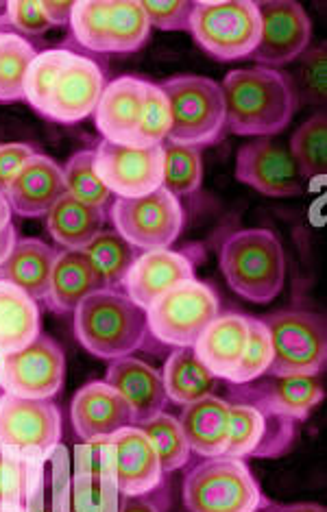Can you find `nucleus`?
I'll return each instance as SVG.
<instances>
[{"label": "nucleus", "instance_id": "nucleus-1", "mask_svg": "<svg viewBox=\"0 0 327 512\" xmlns=\"http://www.w3.org/2000/svg\"><path fill=\"white\" fill-rule=\"evenodd\" d=\"M227 131L236 136H275L293 120L299 101L288 72L242 68L223 79Z\"/></svg>", "mask_w": 327, "mask_h": 512}, {"label": "nucleus", "instance_id": "nucleus-2", "mask_svg": "<svg viewBox=\"0 0 327 512\" xmlns=\"http://www.w3.org/2000/svg\"><path fill=\"white\" fill-rule=\"evenodd\" d=\"M81 347L99 360L127 358L149 349V316L125 290H96L72 314Z\"/></svg>", "mask_w": 327, "mask_h": 512}, {"label": "nucleus", "instance_id": "nucleus-3", "mask_svg": "<svg viewBox=\"0 0 327 512\" xmlns=\"http://www.w3.org/2000/svg\"><path fill=\"white\" fill-rule=\"evenodd\" d=\"M221 271L234 292L251 303H271L284 288L286 258L271 229H240L221 247Z\"/></svg>", "mask_w": 327, "mask_h": 512}, {"label": "nucleus", "instance_id": "nucleus-4", "mask_svg": "<svg viewBox=\"0 0 327 512\" xmlns=\"http://www.w3.org/2000/svg\"><path fill=\"white\" fill-rule=\"evenodd\" d=\"M188 512H260L271 504L242 458H203L186 473Z\"/></svg>", "mask_w": 327, "mask_h": 512}, {"label": "nucleus", "instance_id": "nucleus-5", "mask_svg": "<svg viewBox=\"0 0 327 512\" xmlns=\"http://www.w3.org/2000/svg\"><path fill=\"white\" fill-rule=\"evenodd\" d=\"M171 107L168 144L205 149L225 138V99L221 85L208 77L181 75L160 83Z\"/></svg>", "mask_w": 327, "mask_h": 512}, {"label": "nucleus", "instance_id": "nucleus-6", "mask_svg": "<svg viewBox=\"0 0 327 512\" xmlns=\"http://www.w3.org/2000/svg\"><path fill=\"white\" fill-rule=\"evenodd\" d=\"M70 29L94 53H133L149 40L151 24L138 0H77Z\"/></svg>", "mask_w": 327, "mask_h": 512}, {"label": "nucleus", "instance_id": "nucleus-7", "mask_svg": "<svg viewBox=\"0 0 327 512\" xmlns=\"http://www.w3.org/2000/svg\"><path fill=\"white\" fill-rule=\"evenodd\" d=\"M190 33L218 62L251 57L260 42L256 0H197Z\"/></svg>", "mask_w": 327, "mask_h": 512}, {"label": "nucleus", "instance_id": "nucleus-8", "mask_svg": "<svg viewBox=\"0 0 327 512\" xmlns=\"http://www.w3.org/2000/svg\"><path fill=\"white\" fill-rule=\"evenodd\" d=\"M273 345L269 375L317 377L327 360V325L321 314L306 310H282L264 316Z\"/></svg>", "mask_w": 327, "mask_h": 512}, {"label": "nucleus", "instance_id": "nucleus-9", "mask_svg": "<svg viewBox=\"0 0 327 512\" xmlns=\"http://www.w3.org/2000/svg\"><path fill=\"white\" fill-rule=\"evenodd\" d=\"M221 310L214 288L190 279L168 290L147 310L153 340L168 347H192Z\"/></svg>", "mask_w": 327, "mask_h": 512}, {"label": "nucleus", "instance_id": "nucleus-10", "mask_svg": "<svg viewBox=\"0 0 327 512\" xmlns=\"http://www.w3.org/2000/svg\"><path fill=\"white\" fill-rule=\"evenodd\" d=\"M109 216L118 234L142 251L168 249L184 229L181 203L164 188L147 197L116 199Z\"/></svg>", "mask_w": 327, "mask_h": 512}, {"label": "nucleus", "instance_id": "nucleus-11", "mask_svg": "<svg viewBox=\"0 0 327 512\" xmlns=\"http://www.w3.org/2000/svg\"><path fill=\"white\" fill-rule=\"evenodd\" d=\"M96 175L118 199H136L162 188L164 149L162 146L114 144L101 140L94 149Z\"/></svg>", "mask_w": 327, "mask_h": 512}, {"label": "nucleus", "instance_id": "nucleus-12", "mask_svg": "<svg viewBox=\"0 0 327 512\" xmlns=\"http://www.w3.org/2000/svg\"><path fill=\"white\" fill-rule=\"evenodd\" d=\"M66 356L53 338L38 336L31 345L7 353L3 360V390L22 399H51L64 386Z\"/></svg>", "mask_w": 327, "mask_h": 512}, {"label": "nucleus", "instance_id": "nucleus-13", "mask_svg": "<svg viewBox=\"0 0 327 512\" xmlns=\"http://www.w3.org/2000/svg\"><path fill=\"white\" fill-rule=\"evenodd\" d=\"M260 11V42L251 59L262 68L277 70L295 62L308 51L312 40V20L295 0H264Z\"/></svg>", "mask_w": 327, "mask_h": 512}, {"label": "nucleus", "instance_id": "nucleus-14", "mask_svg": "<svg viewBox=\"0 0 327 512\" xmlns=\"http://www.w3.org/2000/svg\"><path fill=\"white\" fill-rule=\"evenodd\" d=\"M232 406V438L227 456L234 458H280L299 441V421L262 406Z\"/></svg>", "mask_w": 327, "mask_h": 512}, {"label": "nucleus", "instance_id": "nucleus-15", "mask_svg": "<svg viewBox=\"0 0 327 512\" xmlns=\"http://www.w3.org/2000/svg\"><path fill=\"white\" fill-rule=\"evenodd\" d=\"M62 438V414L51 399L0 397V451L48 454Z\"/></svg>", "mask_w": 327, "mask_h": 512}, {"label": "nucleus", "instance_id": "nucleus-16", "mask_svg": "<svg viewBox=\"0 0 327 512\" xmlns=\"http://www.w3.org/2000/svg\"><path fill=\"white\" fill-rule=\"evenodd\" d=\"M229 404L262 406L295 421H306L308 414L325 399L323 384L310 375H262L249 384H227Z\"/></svg>", "mask_w": 327, "mask_h": 512}, {"label": "nucleus", "instance_id": "nucleus-17", "mask_svg": "<svg viewBox=\"0 0 327 512\" xmlns=\"http://www.w3.org/2000/svg\"><path fill=\"white\" fill-rule=\"evenodd\" d=\"M236 177L245 186L273 199L297 197L304 192V179L299 175L293 155L286 146L269 138L242 146L236 160Z\"/></svg>", "mask_w": 327, "mask_h": 512}, {"label": "nucleus", "instance_id": "nucleus-18", "mask_svg": "<svg viewBox=\"0 0 327 512\" xmlns=\"http://www.w3.org/2000/svg\"><path fill=\"white\" fill-rule=\"evenodd\" d=\"M105 90V75L92 59L72 53L59 75L44 116L72 125L94 114Z\"/></svg>", "mask_w": 327, "mask_h": 512}, {"label": "nucleus", "instance_id": "nucleus-19", "mask_svg": "<svg viewBox=\"0 0 327 512\" xmlns=\"http://www.w3.org/2000/svg\"><path fill=\"white\" fill-rule=\"evenodd\" d=\"M195 277V262L186 253L171 249H155L140 253L125 279V292L149 310L153 303L175 286L190 282Z\"/></svg>", "mask_w": 327, "mask_h": 512}, {"label": "nucleus", "instance_id": "nucleus-20", "mask_svg": "<svg viewBox=\"0 0 327 512\" xmlns=\"http://www.w3.org/2000/svg\"><path fill=\"white\" fill-rule=\"evenodd\" d=\"M66 194L64 168L51 157L35 153L5 190L11 212L22 218H42Z\"/></svg>", "mask_w": 327, "mask_h": 512}, {"label": "nucleus", "instance_id": "nucleus-21", "mask_svg": "<svg viewBox=\"0 0 327 512\" xmlns=\"http://www.w3.org/2000/svg\"><path fill=\"white\" fill-rule=\"evenodd\" d=\"M70 419L83 441L112 438L120 430L131 428L133 412L127 401L105 382H90L72 397Z\"/></svg>", "mask_w": 327, "mask_h": 512}, {"label": "nucleus", "instance_id": "nucleus-22", "mask_svg": "<svg viewBox=\"0 0 327 512\" xmlns=\"http://www.w3.org/2000/svg\"><path fill=\"white\" fill-rule=\"evenodd\" d=\"M105 384L127 401L133 412V425L157 417L168 404L162 371L133 356L109 362Z\"/></svg>", "mask_w": 327, "mask_h": 512}, {"label": "nucleus", "instance_id": "nucleus-23", "mask_svg": "<svg viewBox=\"0 0 327 512\" xmlns=\"http://www.w3.org/2000/svg\"><path fill=\"white\" fill-rule=\"evenodd\" d=\"M116 460V486L120 495H149L160 489L164 471L151 441L140 428L120 430L112 436Z\"/></svg>", "mask_w": 327, "mask_h": 512}, {"label": "nucleus", "instance_id": "nucleus-24", "mask_svg": "<svg viewBox=\"0 0 327 512\" xmlns=\"http://www.w3.org/2000/svg\"><path fill=\"white\" fill-rule=\"evenodd\" d=\"M144 85L147 81L136 77H123L105 85L101 101L94 109V123L103 140L133 144L142 116Z\"/></svg>", "mask_w": 327, "mask_h": 512}, {"label": "nucleus", "instance_id": "nucleus-25", "mask_svg": "<svg viewBox=\"0 0 327 512\" xmlns=\"http://www.w3.org/2000/svg\"><path fill=\"white\" fill-rule=\"evenodd\" d=\"M249 338V316L218 314L192 345L201 364L216 380H232Z\"/></svg>", "mask_w": 327, "mask_h": 512}, {"label": "nucleus", "instance_id": "nucleus-26", "mask_svg": "<svg viewBox=\"0 0 327 512\" xmlns=\"http://www.w3.org/2000/svg\"><path fill=\"white\" fill-rule=\"evenodd\" d=\"M179 425L195 454L203 458L223 456L232 438V406L229 401L210 395L184 406Z\"/></svg>", "mask_w": 327, "mask_h": 512}, {"label": "nucleus", "instance_id": "nucleus-27", "mask_svg": "<svg viewBox=\"0 0 327 512\" xmlns=\"http://www.w3.org/2000/svg\"><path fill=\"white\" fill-rule=\"evenodd\" d=\"M57 253L38 238H18L9 258L0 266V279L27 292L35 303H42L48 295Z\"/></svg>", "mask_w": 327, "mask_h": 512}, {"label": "nucleus", "instance_id": "nucleus-28", "mask_svg": "<svg viewBox=\"0 0 327 512\" xmlns=\"http://www.w3.org/2000/svg\"><path fill=\"white\" fill-rule=\"evenodd\" d=\"M96 290L101 288L83 251H59L48 284L46 306L59 316L75 314L79 303Z\"/></svg>", "mask_w": 327, "mask_h": 512}, {"label": "nucleus", "instance_id": "nucleus-29", "mask_svg": "<svg viewBox=\"0 0 327 512\" xmlns=\"http://www.w3.org/2000/svg\"><path fill=\"white\" fill-rule=\"evenodd\" d=\"M105 225V210L92 207L70 197L66 192L51 212L46 214V227L53 240L66 251H83L101 234Z\"/></svg>", "mask_w": 327, "mask_h": 512}, {"label": "nucleus", "instance_id": "nucleus-30", "mask_svg": "<svg viewBox=\"0 0 327 512\" xmlns=\"http://www.w3.org/2000/svg\"><path fill=\"white\" fill-rule=\"evenodd\" d=\"M40 336V306L27 292L0 279V353H14Z\"/></svg>", "mask_w": 327, "mask_h": 512}, {"label": "nucleus", "instance_id": "nucleus-31", "mask_svg": "<svg viewBox=\"0 0 327 512\" xmlns=\"http://www.w3.org/2000/svg\"><path fill=\"white\" fill-rule=\"evenodd\" d=\"M162 380L168 401L181 408L214 395L218 384L216 377L203 367L192 347H179L168 356L162 369Z\"/></svg>", "mask_w": 327, "mask_h": 512}, {"label": "nucleus", "instance_id": "nucleus-32", "mask_svg": "<svg viewBox=\"0 0 327 512\" xmlns=\"http://www.w3.org/2000/svg\"><path fill=\"white\" fill-rule=\"evenodd\" d=\"M83 255L92 266L96 284L101 290H120L138 258V249L118 234V231L103 229L90 245L83 249Z\"/></svg>", "mask_w": 327, "mask_h": 512}, {"label": "nucleus", "instance_id": "nucleus-33", "mask_svg": "<svg viewBox=\"0 0 327 512\" xmlns=\"http://www.w3.org/2000/svg\"><path fill=\"white\" fill-rule=\"evenodd\" d=\"M136 428L147 434L164 473H173L188 465L192 449L186 441L184 430H181L179 419H175L173 414L160 412L157 417L136 425Z\"/></svg>", "mask_w": 327, "mask_h": 512}, {"label": "nucleus", "instance_id": "nucleus-34", "mask_svg": "<svg viewBox=\"0 0 327 512\" xmlns=\"http://www.w3.org/2000/svg\"><path fill=\"white\" fill-rule=\"evenodd\" d=\"M290 155L299 168L301 179L321 177L327 170V114L308 118L290 140Z\"/></svg>", "mask_w": 327, "mask_h": 512}, {"label": "nucleus", "instance_id": "nucleus-35", "mask_svg": "<svg viewBox=\"0 0 327 512\" xmlns=\"http://www.w3.org/2000/svg\"><path fill=\"white\" fill-rule=\"evenodd\" d=\"M35 57L38 53L27 40L16 33H3L0 38V103L24 99V81Z\"/></svg>", "mask_w": 327, "mask_h": 512}, {"label": "nucleus", "instance_id": "nucleus-36", "mask_svg": "<svg viewBox=\"0 0 327 512\" xmlns=\"http://www.w3.org/2000/svg\"><path fill=\"white\" fill-rule=\"evenodd\" d=\"M164 149V179L162 188L173 194L175 199L188 197L197 192L203 181V160L201 149L195 146L162 144Z\"/></svg>", "mask_w": 327, "mask_h": 512}, {"label": "nucleus", "instance_id": "nucleus-37", "mask_svg": "<svg viewBox=\"0 0 327 512\" xmlns=\"http://www.w3.org/2000/svg\"><path fill=\"white\" fill-rule=\"evenodd\" d=\"M64 177L66 192L81 203L105 210L107 203L114 197L101 181V177L96 175V155L92 149L72 155L64 168Z\"/></svg>", "mask_w": 327, "mask_h": 512}, {"label": "nucleus", "instance_id": "nucleus-38", "mask_svg": "<svg viewBox=\"0 0 327 512\" xmlns=\"http://www.w3.org/2000/svg\"><path fill=\"white\" fill-rule=\"evenodd\" d=\"M70 55L72 53L64 51V48H55V51L38 53V57H35L33 64L29 66L27 81H24V101H29L35 112H40L42 116Z\"/></svg>", "mask_w": 327, "mask_h": 512}, {"label": "nucleus", "instance_id": "nucleus-39", "mask_svg": "<svg viewBox=\"0 0 327 512\" xmlns=\"http://www.w3.org/2000/svg\"><path fill=\"white\" fill-rule=\"evenodd\" d=\"M168 131H171V107H168L166 94L160 85L147 81V85H144L142 116L136 129V138H133V146H142V149L162 146Z\"/></svg>", "mask_w": 327, "mask_h": 512}, {"label": "nucleus", "instance_id": "nucleus-40", "mask_svg": "<svg viewBox=\"0 0 327 512\" xmlns=\"http://www.w3.org/2000/svg\"><path fill=\"white\" fill-rule=\"evenodd\" d=\"M327 53L325 44L308 51L299 57L295 75H290L293 90L299 105H323L327 99Z\"/></svg>", "mask_w": 327, "mask_h": 512}, {"label": "nucleus", "instance_id": "nucleus-41", "mask_svg": "<svg viewBox=\"0 0 327 512\" xmlns=\"http://www.w3.org/2000/svg\"><path fill=\"white\" fill-rule=\"evenodd\" d=\"M273 362V345L269 329L262 323V319H251L249 316V338L245 353H242V360L238 364L236 373L227 384H249L258 377L266 375L271 369Z\"/></svg>", "mask_w": 327, "mask_h": 512}, {"label": "nucleus", "instance_id": "nucleus-42", "mask_svg": "<svg viewBox=\"0 0 327 512\" xmlns=\"http://www.w3.org/2000/svg\"><path fill=\"white\" fill-rule=\"evenodd\" d=\"M151 27L162 31H190L197 0H140Z\"/></svg>", "mask_w": 327, "mask_h": 512}, {"label": "nucleus", "instance_id": "nucleus-43", "mask_svg": "<svg viewBox=\"0 0 327 512\" xmlns=\"http://www.w3.org/2000/svg\"><path fill=\"white\" fill-rule=\"evenodd\" d=\"M7 20L11 27L24 35H42L48 29H53V24L48 22L42 0H9L7 3Z\"/></svg>", "mask_w": 327, "mask_h": 512}, {"label": "nucleus", "instance_id": "nucleus-44", "mask_svg": "<svg viewBox=\"0 0 327 512\" xmlns=\"http://www.w3.org/2000/svg\"><path fill=\"white\" fill-rule=\"evenodd\" d=\"M35 153L38 151H35V146L31 144H20V142L0 144V192L5 194L11 179L18 175V170L27 164Z\"/></svg>", "mask_w": 327, "mask_h": 512}, {"label": "nucleus", "instance_id": "nucleus-45", "mask_svg": "<svg viewBox=\"0 0 327 512\" xmlns=\"http://www.w3.org/2000/svg\"><path fill=\"white\" fill-rule=\"evenodd\" d=\"M42 9L53 27H66L75 11V0H42Z\"/></svg>", "mask_w": 327, "mask_h": 512}, {"label": "nucleus", "instance_id": "nucleus-46", "mask_svg": "<svg viewBox=\"0 0 327 512\" xmlns=\"http://www.w3.org/2000/svg\"><path fill=\"white\" fill-rule=\"evenodd\" d=\"M116 512H164L151 495H120Z\"/></svg>", "mask_w": 327, "mask_h": 512}, {"label": "nucleus", "instance_id": "nucleus-47", "mask_svg": "<svg viewBox=\"0 0 327 512\" xmlns=\"http://www.w3.org/2000/svg\"><path fill=\"white\" fill-rule=\"evenodd\" d=\"M16 242H18V231L14 225H9L7 229L0 231V266L5 264L11 249L16 247Z\"/></svg>", "mask_w": 327, "mask_h": 512}, {"label": "nucleus", "instance_id": "nucleus-48", "mask_svg": "<svg viewBox=\"0 0 327 512\" xmlns=\"http://www.w3.org/2000/svg\"><path fill=\"white\" fill-rule=\"evenodd\" d=\"M264 512H327L321 504H269Z\"/></svg>", "mask_w": 327, "mask_h": 512}, {"label": "nucleus", "instance_id": "nucleus-49", "mask_svg": "<svg viewBox=\"0 0 327 512\" xmlns=\"http://www.w3.org/2000/svg\"><path fill=\"white\" fill-rule=\"evenodd\" d=\"M11 207H9V203H7V197L3 192H0V231L3 229H7L9 225H11Z\"/></svg>", "mask_w": 327, "mask_h": 512}, {"label": "nucleus", "instance_id": "nucleus-50", "mask_svg": "<svg viewBox=\"0 0 327 512\" xmlns=\"http://www.w3.org/2000/svg\"><path fill=\"white\" fill-rule=\"evenodd\" d=\"M3 360H5V353H0V375H3ZM5 395V390H3V380H0V397Z\"/></svg>", "mask_w": 327, "mask_h": 512}, {"label": "nucleus", "instance_id": "nucleus-51", "mask_svg": "<svg viewBox=\"0 0 327 512\" xmlns=\"http://www.w3.org/2000/svg\"><path fill=\"white\" fill-rule=\"evenodd\" d=\"M0 38H3V31H0Z\"/></svg>", "mask_w": 327, "mask_h": 512}]
</instances>
